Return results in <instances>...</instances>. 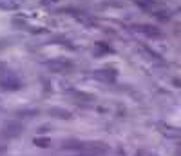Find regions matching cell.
<instances>
[{
    "label": "cell",
    "mask_w": 181,
    "mask_h": 156,
    "mask_svg": "<svg viewBox=\"0 0 181 156\" xmlns=\"http://www.w3.org/2000/svg\"><path fill=\"white\" fill-rule=\"evenodd\" d=\"M47 65H49L53 71H67V69L73 67V62L60 58V60H51V62H47Z\"/></svg>",
    "instance_id": "obj_1"
},
{
    "label": "cell",
    "mask_w": 181,
    "mask_h": 156,
    "mask_svg": "<svg viewBox=\"0 0 181 156\" xmlns=\"http://www.w3.org/2000/svg\"><path fill=\"white\" fill-rule=\"evenodd\" d=\"M158 129L167 136V138H181V129H176V127H170L167 124H160Z\"/></svg>",
    "instance_id": "obj_2"
},
{
    "label": "cell",
    "mask_w": 181,
    "mask_h": 156,
    "mask_svg": "<svg viewBox=\"0 0 181 156\" xmlns=\"http://www.w3.org/2000/svg\"><path fill=\"white\" fill-rule=\"evenodd\" d=\"M136 29L145 33V35H149V36H161V31L158 27H154V25H138Z\"/></svg>",
    "instance_id": "obj_3"
},
{
    "label": "cell",
    "mask_w": 181,
    "mask_h": 156,
    "mask_svg": "<svg viewBox=\"0 0 181 156\" xmlns=\"http://www.w3.org/2000/svg\"><path fill=\"white\" fill-rule=\"evenodd\" d=\"M94 76L100 78V80H105V82H112V80L116 78V73H114L112 69H103V71H100V73H94Z\"/></svg>",
    "instance_id": "obj_4"
},
{
    "label": "cell",
    "mask_w": 181,
    "mask_h": 156,
    "mask_svg": "<svg viewBox=\"0 0 181 156\" xmlns=\"http://www.w3.org/2000/svg\"><path fill=\"white\" fill-rule=\"evenodd\" d=\"M2 89H16V87H20V84H18V80H2Z\"/></svg>",
    "instance_id": "obj_5"
},
{
    "label": "cell",
    "mask_w": 181,
    "mask_h": 156,
    "mask_svg": "<svg viewBox=\"0 0 181 156\" xmlns=\"http://www.w3.org/2000/svg\"><path fill=\"white\" fill-rule=\"evenodd\" d=\"M34 144L40 147H47L49 145V138H34Z\"/></svg>",
    "instance_id": "obj_6"
},
{
    "label": "cell",
    "mask_w": 181,
    "mask_h": 156,
    "mask_svg": "<svg viewBox=\"0 0 181 156\" xmlns=\"http://www.w3.org/2000/svg\"><path fill=\"white\" fill-rule=\"evenodd\" d=\"M138 156H154V154H150V153H143V151H140V153H138Z\"/></svg>",
    "instance_id": "obj_7"
},
{
    "label": "cell",
    "mask_w": 181,
    "mask_h": 156,
    "mask_svg": "<svg viewBox=\"0 0 181 156\" xmlns=\"http://www.w3.org/2000/svg\"><path fill=\"white\" fill-rule=\"evenodd\" d=\"M49 2H54V0H42V4H49Z\"/></svg>",
    "instance_id": "obj_8"
},
{
    "label": "cell",
    "mask_w": 181,
    "mask_h": 156,
    "mask_svg": "<svg viewBox=\"0 0 181 156\" xmlns=\"http://www.w3.org/2000/svg\"><path fill=\"white\" fill-rule=\"evenodd\" d=\"M179 151H181V144H179Z\"/></svg>",
    "instance_id": "obj_9"
}]
</instances>
